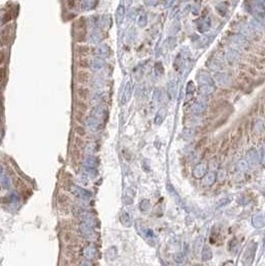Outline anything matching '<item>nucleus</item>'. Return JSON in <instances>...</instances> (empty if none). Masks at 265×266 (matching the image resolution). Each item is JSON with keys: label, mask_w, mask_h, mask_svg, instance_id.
Returning <instances> with one entry per match:
<instances>
[{"label": "nucleus", "mask_w": 265, "mask_h": 266, "mask_svg": "<svg viewBox=\"0 0 265 266\" xmlns=\"http://www.w3.org/2000/svg\"><path fill=\"white\" fill-rule=\"evenodd\" d=\"M11 36H12V26L8 25L3 29L1 32V38H0V45L1 46H6L9 44L11 40Z\"/></svg>", "instance_id": "1"}, {"label": "nucleus", "mask_w": 265, "mask_h": 266, "mask_svg": "<svg viewBox=\"0 0 265 266\" xmlns=\"http://www.w3.org/2000/svg\"><path fill=\"white\" fill-rule=\"evenodd\" d=\"M14 185H15V187H16V189L17 190H19L20 192H21V194H22V196H24V197H27V196H29L30 195V194L32 193L30 190H29V188L26 186V184H24V182H23L21 179L20 178H16L15 179H14Z\"/></svg>", "instance_id": "2"}, {"label": "nucleus", "mask_w": 265, "mask_h": 266, "mask_svg": "<svg viewBox=\"0 0 265 266\" xmlns=\"http://www.w3.org/2000/svg\"><path fill=\"white\" fill-rule=\"evenodd\" d=\"M79 250V245L76 243H70L66 245L65 248V255L67 256L68 259H76L77 251Z\"/></svg>", "instance_id": "3"}, {"label": "nucleus", "mask_w": 265, "mask_h": 266, "mask_svg": "<svg viewBox=\"0 0 265 266\" xmlns=\"http://www.w3.org/2000/svg\"><path fill=\"white\" fill-rule=\"evenodd\" d=\"M90 77H91L90 73H89L87 70H85V69H82V70L78 71V73H77L76 80L77 82L80 84H86L90 80Z\"/></svg>", "instance_id": "4"}, {"label": "nucleus", "mask_w": 265, "mask_h": 266, "mask_svg": "<svg viewBox=\"0 0 265 266\" xmlns=\"http://www.w3.org/2000/svg\"><path fill=\"white\" fill-rule=\"evenodd\" d=\"M62 240L66 244H70V243H77L78 238H77V236L74 234L73 232L67 230V231H64L62 233Z\"/></svg>", "instance_id": "5"}, {"label": "nucleus", "mask_w": 265, "mask_h": 266, "mask_svg": "<svg viewBox=\"0 0 265 266\" xmlns=\"http://www.w3.org/2000/svg\"><path fill=\"white\" fill-rule=\"evenodd\" d=\"M70 202H71L70 197L68 196L66 193L59 194V196H58V203H59V205H60L62 208H68V206H69Z\"/></svg>", "instance_id": "6"}, {"label": "nucleus", "mask_w": 265, "mask_h": 266, "mask_svg": "<svg viewBox=\"0 0 265 266\" xmlns=\"http://www.w3.org/2000/svg\"><path fill=\"white\" fill-rule=\"evenodd\" d=\"M76 93L79 99H81V100L86 101L89 98V89L86 88V87H79L76 90Z\"/></svg>", "instance_id": "7"}, {"label": "nucleus", "mask_w": 265, "mask_h": 266, "mask_svg": "<svg viewBox=\"0 0 265 266\" xmlns=\"http://www.w3.org/2000/svg\"><path fill=\"white\" fill-rule=\"evenodd\" d=\"M86 35H87V32H86V28L84 29H77V32L75 33V40L79 43H82L86 40Z\"/></svg>", "instance_id": "8"}, {"label": "nucleus", "mask_w": 265, "mask_h": 266, "mask_svg": "<svg viewBox=\"0 0 265 266\" xmlns=\"http://www.w3.org/2000/svg\"><path fill=\"white\" fill-rule=\"evenodd\" d=\"M240 67L242 68L243 70H245L247 72V74H249L250 76L256 77V76H258V75H259L258 70L255 67H251V66H246V65H244V64H241Z\"/></svg>", "instance_id": "9"}, {"label": "nucleus", "mask_w": 265, "mask_h": 266, "mask_svg": "<svg viewBox=\"0 0 265 266\" xmlns=\"http://www.w3.org/2000/svg\"><path fill=\"white\" fill-rule=\"evenodd\" d=\"M75 105H76L77 110L82 111V112H86V111H88V105L85 103V101H84V100H81V99H78V100H76Z\"/></svg>", "instance_id": "10"}, {"label": "nucleus", "mask_w": 265, "mask_h": 266, "mask_svg": "<svg viewBox=\"0 0 265 266\" xmlns=\"http://www.w3.org/2000/svg\"><path fill=\"white\" fill-rule=\"evenodd\" d=\"M89 50H90V48H89L88 46H78L76 48V53L79 54L80 56L84 57L86 55H88L89 54Z\"/></svg>", "instance_id": "11"}, {"label": "nucleus", "mask_w": 265, "mask_h": 266, "mask_svg": "<svg viewBox=\"0 0 265 266\" xmlns=\"http://www.w3.org/2000/svg\"><path fill=\"white\" fill-rule=\"evenodd\" d=\"M72 157H73L74 161H75V163H78L80 160V158H81V151H80V148L74 146V149L72 152Z\"/></svg>", "instance_id": "12"}, {"label": "nucleus", "mask_w": 265, "mask_h": 266, "mask_svg": "<svg viewBox=\"0 0 265 266\" xmlns=\"http://www.w3.org/2000/svg\"><path fill=\"white\" fill-rule=\"evenodd\" d=\"M238 77H239V79L242 81L243 83H251V78H250L249 74H247L246 72H243V71L239 72Z\"/></svg>", "instance_id": "13"}, {"label": "nucleus", "mask_w": 265, "mask_h": 266, "mask_svg": "<svg viewBox=\"0 0 265 266\" xmlns=\"http://www.w3.org/2000/svg\"><path fill=\"white\" fill-rule=\"evenodd\" d=\"M84 119H85V112H82V111L77 110L76 113H75L76 122L78 123V124H82V123L84 122Z\"/></svg>", "instance_id": "14"}, {"label": "nucleus", "mask_w": 265, "mask_h": 266, "mask_svg": "<svg viewBox=\"0 0 265 266\" xmlns=\"http://www.w3.org/2000/svg\"><path fill=\"white\" fill-rule=\"evenodd\" d=\"M78 67H80L81 69H87L89 67V61L87 58L85 57H82L78 60Z\"/></svg>", "instance_id": "15"}, {"label": "nucleus", "mask_w": 265, "mask_h": 266, "mask_svg": "<svg viewBox=\"0 0 265 266\" xmlns=\"http://www.w3.org/2000/svg\"><path fill=\"white\" fill-rule=\"evenodd\" d=\"M75 133L78 134L79 137H84L86 134V131H85L84 127H82L81 125L78 124L75 126Z\"/></svg>", "instance_id": "16"}, {"label": "nucleus", "mask_w": 265, "mask_h": 266, "mask_svg": "<svg viewBox=\"0 0 265 266\" xmlns=\"http://www.w3.org/2000/svg\"><path fill=\"white\" fill-rule=\"evenodd\" d=\"M13 18V12L12 11H8L6 12L4 15H3V19H2V23L3 24H6L7 22H9V21Z\"/></svg>", "instance_id": "17"}, {"label": "nucleus", "mask_w": 265, "mask_h": 266, "mask_svg": "<svg viewBox=\"0 0 265 266\" xmlns=\"http://www.w3.org/2000/svg\"><path fill=\"white\" fill-rule=\"evenodd\" d=\"M71 184H72V181H70V178H65V181L63 182V188L65 190H69L71 188Z\"/></svg>", "instance_id": "18"}, {"label": "nucleus", "mask_w": 265, "mask_h": 266, "mask_svg": "<svg viewBox=\"0 0 265 266\" xmlns=\"http://www.w3.org/2000/svg\"><path fill=\"white\" fill-rule=\"evenodd\" d=\"M6 59V51L5 50H1L0 51V65H2Z\"/></svg>", "instance_id": "19"}, {"label": "nucleus", "mask_w": 265, "mask_h": 266, "mask_svg": "<svg viewBox=\"0 0 265 266\" xmlns=\"http://www.w3.org/2000/svg\"><path fill=\"white\" fill-rule=\"evenodd\" d=\"M74 146H78V148H81V146H83V140L81 139V137H77L75 139V143H74Z\"/></svg>", "instance_id": "20"}, {"label": "nucleus", "mask_w": 265, "mask_h": 266, "mask_svg": "<svg viewBox=\"0 0 265 266\" xmlns=\"http://www.w3.org/2000/svg\"><path fill=\"white\" fill-rule=\"evenodd\" d=\"M5 76H6V70H5V68H0V83L5 79Z\"/></svg>", "instance_id": "21"}, {"label": "nucleus", "mask_w": 265, "mask_h": 266, "mask_svg": "<svg viewBox=\"0 0 265 266\" xmlns=\"http://www.w3.org/2000/svg\"><path fill=\"white\" fill-rule=\"evenodd\" d=\"M75 3H76V0H68V1H67L68 7H69V8H73L74 6H75Z\"/></svg>", "instance_id": "22"}, {"label": "nucleus", "mask_w": 265, "mask_h": 266, "mask_svg": "<svg viewBox=\"0 0 265 266\" xmlns=\"http://www.w3.org/2000/svg\"><path fill=\"white\" fill-rule=\"evenodd\" d=\"M258 62L260 63L261 65H263L264 67H265V57H262V58H260L258 60Z\"/></svg>", "instance_id": "23"}, {"label": "nucleus", "mask_w": 265, "mask_h": 266, "mask_svg": "<svg viewBox=\"0 0 265 266\" xmlns=\"http://www.w3.org/2000/svg\"><path fill=\"white\" fill-rule=\"evenodd\" d=\"M0 113H1V105H0Z\"/></svg>", "instance_id": "24"}]
</instances>
